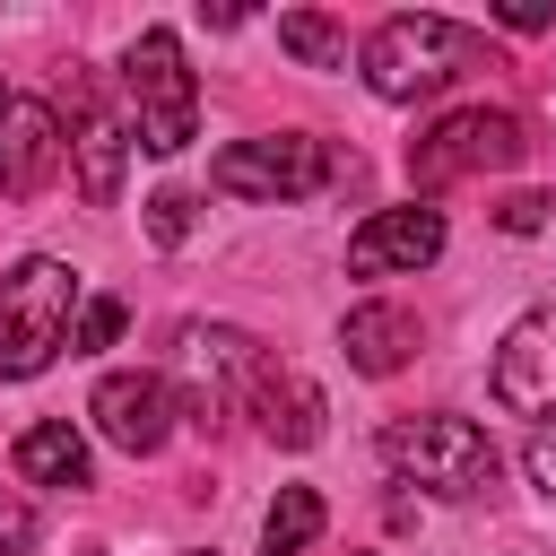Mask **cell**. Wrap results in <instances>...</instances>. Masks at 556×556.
<instances>
[{"mask_svg":"<svg viewBox=\"0 0 556 556\" xmlns=\"http://www.w3.org/2000/svg\"><path fill=\"white\" fill-rule=\"evenodd\" d=\"M52 156H61V139H52V104H9V122H0V200H35L43 191V174H52Z\"/></svg>","mask_w":556,"mask_h":556,"instance_id":"cell-11","label":"cell"},{"mask_svg":"<svg viewBox=\"0 0 556 556\" xmlns=\"http://www.w3.org/2000/svg\"><path fill=\"white\" fill-rule=\"evenodd\" d=\"M191 556H217V547H191Z\"/></svg>","mask_w":556,"mask_h":556,"instance_id":"cell-25","label":"cell"},{"mask_svg":"<svg viewBox=\"0 0 556 556\" xmlns=\"http://www.w3.org/2000/svg\"><path fill=\"white\" fill-rule=\"evenodd\" d=\"M321 495L313 486H278V504H269V521H261V556H304L313 539H321Z\"/></svg>","mask_w":556,"mask_h":556,"instance_id":"cell-16","label":"cell"},{"mask_svg":"<svg viewBox=\"0 0 556 556\" xmlns=\"http://www.w3.org/2000/svg\"><path fill=\"white\" fill-rule=\"evenodd\" d=\"M339 339H348V365H356V374H400V365L417 356V313H400V304H356Z\"/></svg>","mask_w":556,"mask_h":556,"instance_id":"cell-13","label":"cell"},{"mask_svg":"<svg viewBox=\"0 0 556 556\" xmlns=\"http://www.w3.org/2000/svg\"><path fill=\"white\" fill-rule=\"evenodd\" d=\"M113 339H122V295H96V304L78 313L70 348H78V356H96V348H113Z\"/></svg>","mask_w":556,"mask_h":556,"instance_id":"cell-18","label":"cell"},{"mask_svg":"<svg viewBox=\"0 0 556 556\" xmlns=\"http://www.w3.org/2000/svg\"><path fill=\"white\" fill-rule=\"evenodd\" d=\"M122 87H130V104H139V148H148V156H182L191 130H200V87H191L182 43H174L165 26H148V35L130 43Z\"/></svg>","mask_w":556,"mask_h":556,"instance_id":"cell-4","label":"cell"},{"mask_svg":"<svg viewBox=\"0 0 556 556\" xmlns=\"http://www.w3.org/2000/svg\"><path fill=\"white\" fill-rule=\"evenodd\" d=\"M495 70V52H486V35L478 26H452V17H382L374 35H365V87L382 96V104H417V96H434V87H452L460 70Z\"/></svg>","mask_w":556,"mask_h":556,"instance_id":"cell-1","label":"cell"},{"mask_svg":"<svg viewBox=\"0 0 556 556\" xmlns=\"http://www.w3.org/2000/svg\"><path fill=\"white\" fill-rule=\"evenodd\" d=\"M26 547H35V513L17 495H0V556H26Z\"/></svg>","mask_w":556,"mask_h":556,"instance_id":"cell-21","label":"cell"},{"mask_svg":"<svg viewBox=\"0 0 556 556\" xmlns=\"http://www.w3.org/2000/svg\"><path fill=\"white\" fill-rule=\"evenodd\" d=\"M17 469H26L35 486H87V443H78L61 417H43V426L17 434Z\"/></svg>","mask_w":556,"mask_h":556,"instance_id":"cell-15","label":"cell"},{"mask_svg":"<svg viewBox=\"0 0 556 556\" xmlns=\"http://www.w3.org/2000/svg\"><path fill=\"white\" fill-rule=\"evenodd\" d=\"M278 43H287L304 70H339V61H348V35H339L321 9H287V17H278Z\"/></svg>","mask_w":556,"mask_h":556,"instance_id":"cell-17","label":"cell"},{"mask_svg":"<svg viewBox=\"0 0 556 556\" xmlns=\"http://www.w3.org/2000/svg\"><path fill=\"white\" fill-rule=\"evenodd\" d=\"M78 313V278H70V261H17L9 278H0V382H26V374H43L61 348H70V321Z\"/></svg>","mask_w":556,"mask_h":556,"instance_id":"cell-2","label":"cell"},{"mask_svg":"<svg viewBox=\"0 0 556 556\" xmlns=\"http://www.w3.org/2000/svg\"><path fill=\"white\" fill-rule=\"evenodd\" d=\"M486 382H495V400H504L513 417L556 426V304H539V313H521V321L504 330Z\"/></svg>","mask_w":556,"mask_h":556,"instance_id":"cell-7","label":"cell"},{"mask_svg":"<svg viewBox=\"0 0 556 556\" xmlns=\"http://www.w3.org/2000/svg\"><path fill=\"white\" fill-rule=\"evenodd\" d=\"M495 226H504V235H539V226H547V200H539V191H513V200L495 208Z\"/></svg>","mask_w":556,"mask_h":556,"instance_id":"cell-20","label":"cell"},{"mask_svg":"<svg viewBox=\"0 0 556 556\" xmlns=\"http://www.w3.org/2000/svg\"><path fill=\"white\" fill-rule=\"evenodd\" d=\"M530 156V130L495 104H469V113H443L426 139H408V182L417 191H443L452 174H504Z\"/></svg>","mask_w":556,"mask_h":556,"instance_id":"cell-5","label":"cell"},{"mask_svg":"<svg viewBox=\"0 0 556 556\" xmlns=\"http://www.w3.org/2000/svg\"><path fill=\"white\" fill-rule=\"evenodd\" d=\"M70 148H78V191H87V208H113V191H122V122L78 96V139H70Z\"/></svg>","mask_w":556,"mask_h":556,"instance_id":"cell-14","label":"cell"},{"mask_svg":"<svg viewBox=\"0 0 556 556\" xmlns=\"http://www.w3.org/2000/svg\"><path fill=\"white\" fill-rule=\"evenodd\" d=\"M252 408H261V434H269L278 452H304V443H321V391H313L295 365H261V382H252Z\"/></svg>","mask_w":556,"mask_h":556,"instance_id":"cell-12","label":"cell"},{"mask_svg":"<svg viewBox=\"0 0 556 556\" xmlns=\"http://www.w3.org/2000/svg\"><path fill=\"white\" fill-rule=\"evenodd\" d=\"M443 252V217L434 208H382L348 235V269L356 278H382V269H426Z\"/></svg>","mask_w":556,"mask_h":556,"instance_id":"cell-10","label":"cell"},{"mask_svg":"<svg viewBox=\"0 0 556 556\" xmlns=\"http://www.w3.org/2000/svg\"><path fill=\"white\" fill-rule=\"evenodd\" d=\"M87 408H96L104 443H122L130 460L165 452V434H174V408H165V382H156V374H104Z\"/></svg>","mask_w":556,"mask_h":556,"instance_id":"cell-9","label":"cell"},{"mask_svg":"<svg viewBox=\"0 0 556 556\" xmlns=\"http://www.w3.org/2000/svg\"><path fill=\"white\" fill-rule=\"evenodd\" d=\"M0 122H9V87H0Z\"/></svg>","mask_w":556,"mask_h":556,"instance_id":"cell-24","label":"cell"},{"mask_svg":"<svg viewBox=\"0 0 556 556\" xmlns=\"http://www.w3.org/2000/svg\"><path fill=\"white\" fill-rule=\"evenodd\" d=\"M330 174H339V156H330L321 139H304V130L235 139V148L208 165V182H217V191H235V200H313Z\"/></svg>","mask_w":556,"mask_h":556,"instance_id":"cell-6","label":"cell"},{"mask_svg":"<svg viewBox=\"0 0 556 556\" xmlns=\"http://www.w3.org/2000/svg\"><path fill=\"white\" fill-rule=\"evenodd\" d=\"M530 478L556 495V426H539V434H530Z\"/></svg>","mask_w":556,"mask_h":556,"instance_id":"cell-22","label":"cell"},{"mask_svg":"<svg viewBox=\"0 0 556 556\" xmlns=\"http://www.w3.org/2000/svg\"><path fill=\"white\" fill-rule=\"evenodd\" d=\"M191 208H200L191 191H156V200H148V235H156V243H182V235H191Z\"/></svg>","mask_w":556,"mask_h":556,"instance_id":"cell-19","label":"cell"},{"mask_svg":"<svg viewBox=\"0 0 556 556\" xmlns=\"http://www.w3.org/2000/svg\"><path fill=\"white\" fill-rule=\"evenodd\" d=\"M382 460H391L408 486L452 495V504L495 486V443H486L469 417H400V426L382 434Z\"/></svg>","mask_w":556,"mask_h":556,"instance_id":"cell-3","label":"cell"},{"mask_svg":"<svg viewBox=\"0 0 556 556\" xmlns=\"http://www.w3.org/2000/svg\"><path fill=\"white\" fill-rule=\"evenodd\" d=\"M504 26H513V35H539V26H547V9H539V0H513V9H504Z\"/></svg>","mask_w":556,"mask_h":556,"instance_id":"cell-23","label":"cell"},{"mask_svg":"<svg viewBox=\"0 0 556 556\" xmlns=\"http://www.w3.org/2000/svg\"><path fill=\"white\" fill-rule=\"evenodd\" d=\"M261 365H269V356H261L243 330H182V356H174L182 400H191L200 426H217V417L235 408V382H261Z\"/></svg>","mask_w":556,"mask_h":556,"instance_id":"cell-8","label":"cell"}]
</instances>
